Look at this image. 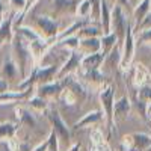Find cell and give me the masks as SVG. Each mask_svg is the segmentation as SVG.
Segmentation results:
<instances>
[{"label":"cell","instance_id":"cell-1","mask_svg":"<svg viewBox=\"0 0 151 151\" xmlns=\"http://www.w3.org/2000/svg\"><path fill=\"white\" fill-rule=\"evenodd\" d=\"M12 50H14V56H15V59L18 62L20 74H21V77H24V76H26V64L32 58L30 50H29V44L24 38H21L17 33L14 38H12Z\"/></svg>","mask_w":151,"mask_h":151},{"label":"cell","instance_id":"cell-2","mask_svg":"<svg viewBox=\"0 0 151 151\" xmlns=\"http://www.w3.org/2000/svg\"><path fill=\"white\" fill-rule=\"evenodd\" d=\"M110 26L113 27L112 33H115L116 40H124L129 21H127V18H125L124 12H122V8L119 5H115V8H113L112 14H110Z\"/></svg>","mask_w":151,"mask_h":151},{"label":"cell","instance_id":"cell-3","mask_svg":"<svg viewBox=\"0 0 151 151\" xmlns=\"http://www.w3.org/2000/svg\"><path fill=\"white\" fill-rule=\"evenodd\" d=\"M133 53H134V41H133V32H132V26L129 24L127 30H125V36H124V53L122 58L119 60V67L122 70H127L133 60Z\"/></svg>","mask_w":151,"mask_h":151},{"label":"cell","instance_id":"cell-4","mask_svg":"<svg viewBox=\"0 0 151 151\" xmlns=\"http://www.w3.org/2000/svg\"><path fill=\"white\" fill-rule=\"evenodd\" d=\"M48 119H50V122L53 124V132L56 133V134H59L62 139H65V141H68L70 139V130H68V127H67V124L62 121V118L59 116V113L56 112V110H50L48 112Z\"/></svg>","mask_w":151,"mask_h":151},{"label":"cell","instance_id":"cell-5","mask_svg":"<svg viewBox=\"0 0 151 151\" xmlns=\"http://www.w3.org/2000/svg\"><path fill=\"white\" fill-rule=\"evenodd\" d=\"M100 100H101V104L106 110V116L109 121V125L113 124V89L110 86L104 88V89L100 92Z\"/></svg>","mask_w":151,"mask_h":151},{"label":"cell","instance_id":"cell-6","mask_svg":"<svg viewBox=\"0 0 151 151\" xmlns=\"http://www.w3.org/2000/svg\"><path fill=\"white\" fill-rule=\"evenodd\" d=\"M35 23L38 24V27L44 32L45 38L56 36V33H58V23L53 21L52 18H48V17H35Z\"/></svg>","mask_w":151,"mask_h":151},{"label":"cell","instance_id":"cell-7","mask_svg":"<svg viewBox=\"0 0 151 151\" xmlns=\"http://www.w3.org/2000/svg\"><path fill=\"white\" fill-rule=\"evenodd\" d=\"M12 21H14V15H8L3 18L2 24H0V48L6 42H12L14 38V32H12Z\"/></svg>","mask_w":151,"mask_h":151},{"label":"cell","instance_id":"cell-8","mask_svg":"<svg viewBox=\"0 0 151 151\" xmlns=\"http://www.w3.org/2000/svg\"><path fill=\"white\" fill-rule=\"evenodd\" d=\"M104 59H106V56L98 52L91 53V55H85L80 60V67H83L85 70H97Z\"/></svg>","mask_w":151,"mask_h":151},{"label":"cell","instance_id":"cell-9","mask_svg":"<svg viewBox=\"0 0 151 151\" xmlns=\"http://www.w3.org/2000/svg\"><path fill=\"white\" fill-rule=\"evenodd\" d=\"M100 47H101V42L97 38H88V40H83L77 44V50L85 56V55H91V53H97Z\"/></svg>","mask_w":151,"mask_h":151},{"label":"cell","instance_id":"cell-10","mask_svg":"<svg viewBox=\"0 0 151 151\" xmlns=\"http://www.w3.org/2000/svg\"><path fill=\"white\" fill-rule=\"evenodd\" d=\"M56 71H58V67H55V65L48 67V68H42V70H38V68H35V70H33L35 82H38V83H42V85L50 83V82L53 80V77H55Z\"/></svg>","mask_w":151,"mask_h":151},{"label":"cell","instance_id":"cell-11","mask_svg":"<svg viewBox=\"0 0 151 151\" xmlns=\"http://www.w3.org/2000/svg\"><path fill=\"white\" fill-rule=\"evenodd\" d=\"M0 76H2L3 79L8 80H14L17 76H18V67L17 64L14 62V59H8L2 64V68H0Z\"/></svg>","mask_w":151,"mask_h":151},{"label":"cell","instance_id":"cell-12","mask_svg":"<svg viewBox=\"0 0 151 151\" xmlns=\"http://www.w3.org/2000/svg\"><path fill=\"white\" fill-rule=\"evenodd\" d=\"M82 58H83V55H82L80 52H73L71 56H70V60L60 68V71H59V77H64L65 74H68V73H71L73 70L77 68V67L80 65Z\"/></svg>","mask_w":151,"mask_h":151},{"label":"cell","instance_id":"cell-13","mask_svg":"<svg viewBox=\"0 0 151 151\" xmlns=\"http://www.w3.org/2000/svg\"><path fill=\"white\" fill-rule=\"evenodd\" d=\"M100 20L103 23V35L110 33V11L106 0H100Z\"/></svg>","mask_w":151,"mask_h":151},{"label":"cell","instance_id":"cell-14","mask_svg":"<svg viewBox=\"0 0 151 151\" xmlns=\"http://www.w3.org/2000/svg\"><path fill=\"white\" fill-rule=\"evenodd\" d=\"M64 89L62 83H45L40 88V97H48V95H59Z\"/></svg>","mask_w":151,"mask_h":151},{"label":"cell","instance_id":"cell-15","mask_svg":"<svg viewBox=\"0 0 151 151\" xmlns=\"http://www.w3.org/2000/svg\"><path fill=\"white\" fill-rule=\"evenodd\" d=\"M130 112V101L127 97L121 98L119 101H116L113 104V118L115 116H124Z\"/></svg>","mask_w":151,"mask_h":151},{"label":"cell","instance_id":"cell-16","mask_svg":"<svg viewBox=\"0 0 151 151\" xmlns=\"http://www.w3.org/2000/svg\"><path fill=\"white\" fill-rule=\"evenodd\" d=\"M101 119V113L100 112H89L88 115H85L79 122L74 124V129H82L85 125H89V124H95Z\"/></svg>","mask_w":151,"mask_h":151},{"label":"cell","instance_id":"cell-17","mask_svg":"<svg viewBox=\"0 0 151 151\" xmlns=\"http://www.w3.org/2000/svg\"><path fill=\"white\" fill-rule=\"evenodd\" d=\"M150 12V0H142V2L137 5V8L134 9V21L136 26H139L141 21L145 18V15Z\"/></svg>","mask_w":151,"mask_h":151},{"label":"cell","instance_id":"cell-18","mask_svg":"<svg viewBox=\"0 0 151 151\" xmlns=\"http://www.w3.org/2000/svg\"><path fill=\"white\" fill-rule=\"evenodd\" d=\"M17 112V118H20V122L26 127H35V118L32 116V113L29 110H23V109H15Z\"/></svg>","mask_w":151,"mask_h":151},{"label":"cell","instance_id":"cell-19","mask_svg":"<svg viewBox=\"0 0 151 151\" xmlns=\"http://www.w3.org/2000/svg\"><path fill=\"white\" fill-rule=\"evenodd\" d=\"M132 141H133V145L134 148L137 150H142V148H148L151 145V137L147 136V134H132Z\"/></svg>","mask_w":151,"mask_h":151},{"label":"cell","instance_id":"cell-20","mask_svg":"<svg viewBox=\"0 0 151 151\" xmlns=\"http://www.w3.org/2000/svg\"><path fill=\"white\" fill-rule=\"evenodd\" d=\"M15 130H17V127L12 122H2L0 124V141L14 137Z\"/></svg>","mask_w":151,"mask_h":151},{"label":"cell","instance_id":"cell-21","mask_svg":"<svg viewBox=\"0 0 151 151\" xmlns=\"http://www.w3.org/2000/svg\"><path fill=\"white\" fill-rule=\"evenodd\" d=\"M115 41H116V36H115V33H109V35H103V38H101V47H103V55L104 56H107V53L112 50V47H113V44H115Z\"/></svg>","mask_w":151,"mask_h":151},{"label":"cell","instance_id":"cell-22","mask_svg":"<svg viewBox=\"0 0 151 151\" xmlns=\"http://www.w3.org/2000/svg\"><path fill=\"white\" fill-rule=\"evenodd\" d=\"M17 33L21 36V38H24L27 42H30V41H36V40H41V36L38 35L36 32H33L32 29H29V27H18L17 29Z\"/></svg>","mask_w":151,"mask_h":151},{"label":"cell","instance_id":"cell-23","mask_svg":"<svg viewBox=\"0 0 151 151\" xmlns=\"http://www.w3.org/2000/svg\"><path fill=\"white\" fill-rule=\"evenodd\" d=\"M29 106H30V109H35L38 112H42L47 107V104H45L42 97H33L32 100H29Z\"/></svg>","mask_w":151,"mask_h":151},{"label":"cell","instance_id":"cell-24","mask_svg":"<svg viewBox=\"0 0 151 151\" xmlns=\"http://www.w3.org/2000/svg\"><path fill=\"white\" fill-rule=\"evenodd\" d=\"M137 98H139L142 103H151V86H144V88H141Z\"/></svg>","mask_w":151,"mask_h":151},{"label":"cell","instance_id":"cell-25","mask_svg":"<svg viewBox=\"0 0 151 151\" xmlns=\"http://www.w3.org/2000/svg\"><path fill=\"white\" fill-rule=\"evenodd\" d=\"M91 14V3L89 0H82V3L77 9V15L79 17H88Z\"/></svg>","mask_w":151,"mask_h":151},{"label":"cell","instance_id":"cell-26","mask_svg":"<svg viewBox=\"0 0 151 151\" xmlns=\"http://www.w3.org/2000/svg\"><path fill=\"white\" fill-rule=\"evenodd\" d=\"M98 35H100V30H98V29H95V27H83V29H80V32H79L77 38H83V36H88V38H95V36H98Z\"/></svg>","mask_w":151,"mask_h":151},{"label":"cell","instance_id":"cell-27","mask_svg":"<svg viewBox=\"0 0 151 151\" xmlns=\"http://www.w3.org/2000/svg\"><path fill=\"white\" fill-rule=\"evenodd\" d=\"M77 44H79V38L77 36H71V38L64 40L59 45H64L65 48H77Z\"/></svg>","mask_w":151,"mask_h":151},{"label":"cell","instance_id":"cell-28","mask_svg":"<svg viewBox=\"0 0 151 151\" xmlns=\"http://www.w3.org/2000/svg\"><path fill=\"white\" fill-rule=\"evenodd\" d=\"M48 148L50 151H58V134L55 132H52V134L48 137Z\"/></svg>","mask_w":151,"mask_h":151},{"label":"cell","instance_id":"cell-29","mask_svg":"<svg viewBox=\"0 0 151 151\" xmlns=\"http://www.w3.org/2000/svg\"><path fill=\"white\" fill-rule=\"evenodd\" d=\"M36 3V0H26V5H24V8H23V11H21V14H20V20H18V23L21 21V18L24 17V15H26L27 14V12L33 8V5Z\"/></svg>","mask_w":151,"mask_h":151},{"label":"cell","instance_id":"cell-30","mask_svg":"<svg viewBox=\"0 0 151 151\" xmlns=\"http://www.w3.org/2000/svg\"><path fill=\"white\" fill-rule=\"evenodd\" d=\"M139 27H141V30H145V29H150L151 27V14H150V12L145 15V18L141 21V24L137 26V29H139Z\"/></svg>","mask_w":151,"mask_h":151},{"label":"cell","instance_id":"cell-31","mask_svg":"<svg viewBox=\"0 0 151 151\" xmlns=\"http://www.w3.org/2000/svg\"><path fill=\"white\" fill-rule=\"evenodd\" d=\"M139 41L141 42H151V27L142 30V33L139 36Z\"/></svg>","mask_w":151,"mask_h":151},{"label":"cell","instance_id":"cell-32","mask_svg":"<svg viewBox=\"0 0 151 151\" xmlns=\"http://www.w3.org/2000/svg\"><path fill=\"white\" fill-rule=\"evenodd\" d=\"M9 5L14 9H21L23 11L24 5H26V0H9Z\"/></svg>","mask_w":151,"mask_h":151},{"label":"cell","instance_id":"cell-33","mask_svg":"<svg viewBox=\"0 0 151 151\" xmlns=\"http://www.w3.org/2000/svg\"><path fill=\"white\" fill-rule=\"evenodd\" d=\"M8 88H9V83L3 79H0V94H5L8 92Z\"/></svg>","mask_w":151,"mask_h":151},{"label":"cell","instance_id":"cell-34","mask_svg":"<svg viewBox=\"0 0 151 151\" xmlns=\"http://www.w3.org/2000/svg\"><path fill=\"white\" fill-rule=\"evenodd\" d=\"M113 5H119V6H129V0H110Z\"/></svg>","mask_w":151,"mask_h":151},{"label":"cell","instance_id":"cell-35","mask_svg":"<svg viewBox=\"0 0 151 151\" xmlns=\"http://www.w3.org/2000/svg\"><path fill=\"white\" fill-rule=\"evenodd\" d=\"M47 150H48V141L44 142V144H41V145H38L33 151H47Z\"/></svg>","mask_w":151,"mask_h":151},{"label":"cell","instance_id":"cell-36","mask_svg":"<svg viewBox=\"0 0 151 151\" xmlns=\"http://www.w3.org/2000/svg\"><path fill=\"white\" fill-rule=\"evenodd\" d=\"M2 21H3V3L0 2V24H2Z\"/></svg>","mask_w":151,"mask_h":151},{"label":"cell","instance_id":"cell-37","mask_svg":"<svg viewBox=\"0 0 151 151\" xmlns=\"http://www.w3.org/2000/svg\"><path fill=\"white\" fill-rule=\"evenodd\" d=\"M79 150H80V147H79V145H74V147H73L70 151H79Z\"/></svg>","mask_w":151,"mask_h":151},{"label":"cell","instance_id":"cell-38","mask_svg":"<svg viewBox=\"0 0 151 151\" xmlns=\"http://www.w3.org/2000/svg\"><path fill=\"white\" fill-rule=\"evenodd\" d=\"M148 116H150V118H151V106H150V107H148Z\"/></svg>","mask_w":151,"mask_h":151},{"label":"cell","instance_id":"cell-39","mask_svg":"<svg viewBox=\"0 0 151 151\" xmlns=\"http://www.w3.org/2000/svg\"><path fill=\"white\" fill-rule=\"evenodd\" d=\"M137 0H129V3H136Z\"/></svg>","mask_w":151,"mask_h":151},{"label":"cell","instance_id":"cell-40","mask_svg":"<svg viewBox=\"0 0 151 151\" xmlns=\"http://www.w3.org/2000/svg\"><path fill=\"white\" fill-rule=\"evenodd\" d=\"M150 6H151V0H150Z\"/></svg>","mask_w":151,"mask_h":151},{"label":"cell","instance_id":"cell-41","mask_svg":"<svg viewBox=\"0 0 151 151\" xmlns=\"http://www.w3.org/2000/svg\"><path fill=\"white\" fill-rule=\"evenodd\" d=\"M148 151H151V148H150V150H148Z\"/></svg>","mask_w":151,"mask_h":151},{"label":"cell","instance_id":"cell-42","mask_svg":"<svg viewBox=\"0 0 151 151\" xmlns=\"http://www.w3.org/2000/svg\"><path fill=\"white\" fill-rule=\"evenodd\" d=\"M106 151H109V150H106Z\"/></svg>","mask_w":151,"mask_h":151}]
</instances>
